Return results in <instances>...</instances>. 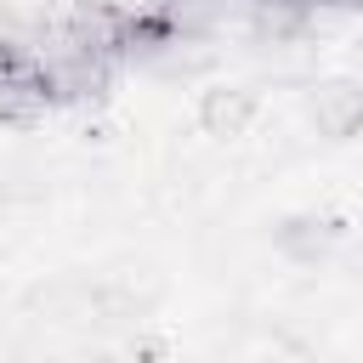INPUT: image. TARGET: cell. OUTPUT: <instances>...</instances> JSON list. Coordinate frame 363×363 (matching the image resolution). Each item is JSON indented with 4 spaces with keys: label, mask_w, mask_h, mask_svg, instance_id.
Returning <instances> with one entry per match:
<instances>
[{
    "label": "cell",
    "mask_w": 363,
    "mask_h": 363,
    "mask_svg": "<svg viewBox=\"0 0 363 363\" xmlns=\"http://www.w3.org/2000/svg\"><path fill=\"white\" fill-rule=\"evenodd\" d=\"M306 125L323 136V142H352L363 130V79L357 74H335V79H318L306 91Z\"/></svg>",
    "instance_id": "cell-1"
},
{
    "label": "cell",
    "mask_w": 363,
    "mask_h": 363,
    "mask_svg": "<svg viewBox=\"0 0 363 363\" xmlns=\"http://www.w3.org/2000/svg\"><path fill=\"white\" fill-rule=\"evenodd\" d=\"M255 119H261V96L250 85H210L199 96V125L210 136H244Z\"/></svg>",
    "instance_id": "cell-2"
},
{
    "label": "cell",
    "mask_w": 363,
    "mask_h": 363,
    "mask_svg": "<svg viewBox=\"0 0 363 363\" xmlns=\"http://www.w3.org/2000/svg\"><path fill=\"white\" fill-rule=\"evenodd\" d=\"M335 244H340V221H335L329 210H295V216L278 227V250H284L289 261H301V267H318Z\"/></svg>",
    "instance_id": "cell-3"
},
{
    "label": "cell",
    "mask_w": 363,
    "mask_h": 363,
    "mask_svg": "<svg viewBox=\"0 0 363 363\" xmlns=\"http://www.w3.org/2000/svg\"><path fill=\"white\" fill-rule=\"evenodd\" d=\"M147 6H159V0H147Z\"/></svg>",
    "instance_id": "cell-4"
}]
</instances>
